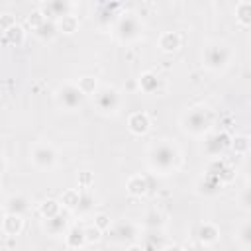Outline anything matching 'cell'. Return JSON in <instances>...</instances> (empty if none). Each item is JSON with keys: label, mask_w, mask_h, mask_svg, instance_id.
I'll return each instance as SVG.
<instances>
[{"label": "cell", "mask_w": 251, "mask_h": 251, "mask_svg": "<svg viewBox=\"0 0 251 251\" xmlns=\"http://www.w3.org/2000/svg\"><path fill=\"white\" fill-rule=\"evenodd\" d=\"M241 204H243V208H249V206H251V198H249V188H245V190H243V198H241Z\"/></svg>", "instance_id": "ab89813d"}, {"label": "cell", "mask_w": 251, "mask_h": 251, "mask_svg": "<svg viewBox=\"0 0 251 251\" xmlns=\"http://www.w3.org/2000/svg\"><path fill=\"white\" fill-rule=\"evenodd\" d=\"M2 33H4V41H6L8 45L20 47V45L25 41V31H24V27H22V25H18V24L10 25V27H8V29H4Z\"/></svg>", "instance_id": "603a6c76"}, {"label": "cell", "mask_w": 251, "mask_h": 251, "mask_svg": "<svg viewBox=\"0 0 251 251\" xmlns=\"http://www.w3.org/2000/svg\"><path fill=\"white\" fill-rule=\"evenodd\" d=\"M4 212L8 214H18V216H24L29 212V198L24 196V194H12L6 204H4Z\"/></svg>", "instance_id": "4fadbf2b"}, {"label": "cell", "mask_w": 251, "mask_h": 251, "mask_svg": "<svg viewBox=\"0 0 251 251\" xmlns=\"http://www.w3.org/2000/svg\"><path fill=\"white\" fill-rule=\"evenodd\" d=\"M141 29H143V25L135 14H120V18L114 24V33L124 43L135 41L141 35Z\"/></svg>", "instance_id": "277c9868"}, {"label": "cell", "mask_w": 251, "mask_h": 251, "mask_svg": "<svg viewBox=\"0 0 251 251\" xmlns=\"http://www.w3.org/2000/svg\"><path fill=\"white\" fill-rule=\"evenodd\" d=\"M231 137L227 135V131H208L204 137V153L210 157H220L227 147H229Z\"/></svg>", "instance_id": "ba28073f"}, {"label": "cell", "mask_w": 251, "mask_h": 251, "mask_svg": "<svg viewBox=\"0 0 251 251\" xmlns=\"http://www.w3.org/2000/svg\"><path fill=\"white\" fill-rule=\"evenodd\" d=\"M43 20H47V18L43 16V12H41V10H35V12H31V14L27 16V24L31 25V29H35Z\"/></svg>", "instance_id": "8d00e7d4"}, {"label": "cell", "mask_w": 251, "mask_h": 251, "mask_svg": "<svg viewBox=\"0 0 251 251\" xmlns=\"http://www.w3.org/2000/svg\"><path fill=\"white\" fill-rule=\"evenodd\" d=\"M214 116L208 106H194L182 116V129L190 135H206L212 127Z\"/></svg>", "instance_id": "7a4b0ae2"}, {"label": "cell", "mask_w": 251, "mask_h": 251, "mask_svg": "<svg viewBox=\"0 0 251 251\" xmlns=\"http://www.w3.org/2000/svg\"><path fill=\"white\" fill-rule=\"evenodd\" d=\"M196 237L202 245H214L220 239V227L212 222H204V224H200V227L196 231Z\"/></svg>", "instance_id": "9a60e30c"}, {"label": "cell", "mask_w": 251, "mask_h": 251, "mask_svg": "<svg viewBox=\"0 0 251 251\" xmlns=\"http://www.w3.org/2000/svg\"><path fill=\"white\" fill-rule=\"evenodd\" d=\"M235 20L239 25L243 27H249L251 25V4L247 0H241L237 6H235Z\"/></svg>", "instance_id": "484cf974"}, {"label": "cell", "mask_w": 251, "mask_h": 251, "mask_svg": "<svg viewBox=\"0 0 251 251\" xmlns=\"http://www.w3.org/2000/svg\"><path fill=\"white\" fill-rule=\"evenodd\" d=\"M59 212H61V202L55 200V198H47V200H43V202L39 204V214H41V218H51V216H55V214H59Z\"/></svg>", "instance_id": "4dcf8cb0"}, {"label": "cell", "mask_w": 251, "mask_h": 251, "mask_svg": "<svg viewBox=\"0 0 251 251\" xmlns=\"http://www.w3.org/2000/svg\"><path fill=\"white\" fill-rule=\"evenodd\" d=\"M78 196H80V190L76 188H67L63 194H61V208L63 210H71L75 212L76 210V204H78Z\"/></svg>", "instance_id": "4316f807"}, {"label": "cell", "mask_w": 251, "mask_h": 251, "mask_svg": "<svg viewBox=\"0 0 251 251\" xmlns=\"http://www.w3.org/2000/svg\"><path fill=\"white\" fill-rule=\"evenodd\" d=\"M231 61V49L229 45L222 43V41H212L204 47V55H202V65L208 71H224Z\"/></svg>", "instance_id": "3957f363"}, {"label": "cell", "mask_w": 251, "mask_h": 251, "mask_svg": "<svg viewBox=\"0 0 251 251\" xmlns=\"http://www.w3.org/2000/svg\"><path fill=\"white\" fill-rule=\"evenodd\" d=\"M94 102H96V108L102 112V114H116L122 106V96L116 88L112 86H102L96 90L94 94Z\"/></svg>", "instance_id": "8992f818"}, {"label": "cell", "mask_w": 251, "mask_h": 251, "mask_svg": "<svg viewBox=\"0 0 251 251\" xmlns=\"http://www.w3.org/2000/svg\"><path fill=\"white\" fill-rule=\"evenodd\" d=\"M143 226H145V229H163L165 216L161 212H157V210H149L143 216Z\"/></svg>", "instance_id": "83f0119b"}, {"label": "cell", "mask_w": 251, "mask_h": 251, "mask_svg": "<svg viewBox=\"0 0 251 251\" xmlns=\"http://www.w3.org/2000/svg\"><path fill=\"white\" fill-rule=\"evenodd\" d=\"M126 190H127L129 196H137V198H141V196H145L147 190H149V180H147L143 175H133V176L127 178V182H126Z\"/></svg>", "instance_id": "ac0fdd59"}, {"label": "cell", "mask_w": 251, "mask_h": 251, "mask_svg": "<svg viewBox=\"0 0 251 251\" xmlns=\"http://www.w3.org/2000/svg\"><path fill=\"white\" fill-rule=\"evenodd\" d=\"M33 33H35L39 39H43V41H51V39H55L57 33H59L57 22H55V20H43V22L33 29Z\"/></svg>", "instance_id": "7402d4cb"}, {"label": "cell", "mask_w": 251, "mask_h": 251, "mask_svg": "<svg viewBox=\"0 0 251 251\" xmlns=\"http://www.w3.org/2000/svg\"><path fill=\"white\" fill-rule=\"evenodd\" d=\"M206 173L218 176L224 184H227V182H231V180L235 178V171H233V167H231L229 163H226L222 157H212V161L208 163Z\"/></svg>", "instance_id": "9c48e42d"}, {"label": "cell", "mask_w": 251, "mask_h": 251, "mask_svg": "<svg viewBox=\"0 0 251 251\" xmlns=\"http://www.w3.org/2000/svg\"><path fill=\"white\" fill-rule=\"evenodd\" d=\"M24 216H18V214H4V218H2V233L4 235H8V237H16V235H20V231L24 229V220H22Z\"/></svg>", "instance_id": "5bb4252c"}, {"label": "cell", "mask_w": 251, "mask_h": 251, "mask_svg": "<svg viewBox=\"0 0 251 251\" xmlns=\"http://www.w3.org/2000/svg\"><path fill=\"white\" fill-rule=\"evenodd\" d=\"M235 241L239 243L241 249H249L251 247V222H243L237 235H235Z\"/></svg>", "instance_id": "1f68e13d"}, {"label": "cell", "mask_w": 251, "mask_h": 251, "mask_svg": "<svg viewBox=\"0 0 251 251\" xmlns=\"http://www.w3.org/2000/svg\"><path fill=\"white\" fill-rule=\"evenodd\" d=\"M147 161H149V167L161 175H167L171 171L176 169L178 161H180V153L176 149L175 143L163 139L159 143H155L151 149H149V155H147Z\"/></svg>", "instance_id": "6da1fadb"}, {"label": "cell", "mask_w": 251, "mask_h": 251, "mask_svg": "<svg viewBox=\"0 0 251 251\" xmlns=\"http://www.w3.org/2000/svg\"><path fill=\"white\" fill-rule=\"evenodd\" d=\"M100 237H102V231H100L94 224L88 226V227H84V239H86V245H88V243H98Z\"/></svg>", "instance_id": "d590c367"}, {"label": "cell", "mask_w": 251, "mask_h": 251, "mask_svg": "<svg viewBox=\"0 0 251 251\" xmlns=\"http://www.w3.org/2000/svg\"><path fill=\"white\" fill-rule=\"evenodd\" d=\"M69 2H71V4H75V2H82V0H69Z\"/></svg>", "instance_id": "b9f144b4"}, {"label": "cell", "mask_w": 251, "mask_h": 251, "mask_svg": "<svg viewBox=\"0 0 251 251\" xmlns=\"http://www.w3.org/2000/svg\"><path fill=\"white\" fill-rule=\"evenodd\" d=\"M141 247L143 249H163V247H167V243L163 241L161 229H147Z\"/></svg>", "instance_id": "cb8c5ba5"}, {"label": "cell", "mask_w": 251, "mask_h": 251, "mask_svg": "<svg viewBox=\"0 0 251 251\" xmlns=\"http://www.w3.org/2000/svg\"><path fill=\"white\" fill-rule=\"evenodd\" d=\"M137 84H139V90H141L143 94H155V92L159 90L161 80H159V76H157L155 73L145 71V73H141V75H139Z\"/></svg>", "instance_id": "ffe728a7"}, {"label": "cell", "mask_w": 251, "mask_h": 251, "mask_svg": "<svg viewBox=\"0 0 251 251\" xmlns=\"http://www.w3.org/2000/svg\"><path fill=\"white\" fill-rule=\"evenodd\" d=\"M16 24V18L14 16H10V14H2L0 16V29L4 31V29H8L10 25H14Z\"/></svg>", "instance_id": "f35d334b"}, {"label": "cell", "mask_w": 251, "mask_h": 251, "mask_svg": "<svg viewBox=\"0 0 251 251\" xmlns=\"http://www.w3.org/2000/svg\"><path fill=\"white\" fill-rule=\"evenodd\" d=\"M55 98H57V104H59L63 110H69V112H71V110L80 108L86 96L80 92V88H78L75 82H65L63 86L57 88Z\"/></svg>", "instance_id": "5b68a950"}, {"label": "cell", "mask_w": 251, "mask_h": 251, "mask_svg": "<svg viewBox=\"0 0 251 251\" xmlns=\"http://www.w3.org/2000/svg\"><path fill=\"white\" fill-rule=\"evenodd\" d=\"M222 186H224V182L218 176L208 175V173L198 180V192H202V194H216L222 190Z\"/></svg>", "instance_id": "44dd1931"}, {"label": "cell", "mask_w": 251, "mask_h": 251, "mask_svg": "<svg viewBox=\"0 0 251 251\" xmlns=\"http://www.w3.org/2000/svg\"><path fill=\"white\" fill-rule=\"evenodd\" d=\"M78 27H80L78 18H76V16H73V14H67V16H63V18H59V20H57V29H59V33L73 35V33H76V31H78Z\"/></svg>", "instance_id": "d4e9b609"}, {"label": "cell", "mask_w": 251, "mask_h": 251, "mask_svg": "<svg viewBox=\"0 0 251 251\" xmlns=\"http://www.w3.org/2000/svg\"><path fill=\"white\" fill-rule=\"evenodd\" d=\"M92 224H94L102 233H104V231H108V229L112 227V220H110V216H108V214H96Z\"/></svg>", "instance_id": "e575fe53"}, {"label": "cell", "mask_w": 251, "mask_h": 251, "mask_svg": "<svg viewBox=\"0 0 251 251\" xmlns=\"http://www.w3.org/2000/svg\"><path fill=\"white\" fill-rule=\"evenodd\" d=\"M229 147H231L237 155H247V153H249V137H247V135H235V137H231Z\"/></svg>", "instance_id": "836d02e7"}, {"label": "cell", "mask_w": 251, "mask_h": 251, "mask_svg": "<svg viewBox=\"0 0 251 251\" xmlns=\"http://www.w3.org/2000/svg\"><path fill=\"white\" fill-rule=\"evenodd\" d=\"M76 86L80 88V92H82L84 96L96 94V90H98V82H96L94 76H80L78 82H76Z\"/></svg>", "instance_id": "d6a6232c"}, {"label": "cell", "mask_w": 251, "mask_h": 251, "mask_svg": "<svg viewBox=\"0 0 251 251\" xmlns=\"http://www.w3.org/2000/svg\"><path fill=\"white\" fill-rule=\"evenodd\" d=\"M92 182H94V178H92V175H90L88 171H84V173H80V175H78V186H80V188L90 190Z\"/></svg>", "instance_id": "74e56055"}, {"label": "cell", "mask_w": 251, "mask_h": 251, "mask_svg": "<svg viewBox=\"0 0 251 251\" xmlns=\"http://www.w3.org/2000/svg\"><path fill=\"white\" fill-rule=\"evenodd\" d=\"M71 8H73V4L69 0H47L41 12H43V16L47 20H55L57 22L59 18L71 14Z\"/></svg>", "instance_id": "8fae6325"}, {"label": "cell", "mask_w": 251, "mask_h": 251, "mask_svg": "<svg viewBox=\"0 0 251 251\" xmlns=\"http://www.w3.org/2000/svg\"><path fill=\"white\" fill-rule=\"evenodd\" d=\"M157 45L163 53H173L180 47V35L176 31H163L157 39Z\"/></svg>", "instance_id": "d6986e66"}, {"label": "cell", "mask_w": 251, "mask_h": 251, "mask_svg": "<svg viewBox=\"0 0 251 251\" xmlns=\"http://www.w3.org/2000/svg\"><path fill=\"white\" fill-rule=\"evenodd\" d=\"M108 231H112V235L118 239V241H124L127 245V241L135 239L137 235V227L131 224V222H118L114 227H110Z\"/></svg>", "instance_id": "2e32d148"}, {"label": "cell", "mask_w": 251, "mask_h": 251, "mask_svg": "<svg viewBox=\"0 0 251 251\" xmlns=\"http://www.w3.org/2000/svg\"><path fill=\"white\" fill-rule=\"evenodd\" d=\"M65 245L69 249H82L86 245L84 227H80V226H69L67 231H65Z\"/></svg>", "instance_id": "e0dca14e"}, {"label": "cell", "mask_w": 251, "mask_h": 251, "mask_svg": "<svg viewBox=\"0 0 251 251\" xmlns=\"http://www.w3.org/2000/svg\"><path fill=\"white\" fill-rule=\"evenodd\" d=\"M151 127V120L145 112H133L129 114L127 118V129L133 133V135H145Z\"/></svg>", "instance_id": "7c38bea8"}, {"label": "cell", "mask_w": 251, "mask_h": 251, "mask_svg": "<svg viewBox=\"0 0 251 251\" xmlns=\"http://www.w3.org/2000/svg\"><path fill=\"white\" fill-rule=\"evenodd\" d=\"M67 227H69V216H67L63 210H61L59 214L51 216V218H43V231H45L47 235H53V237L65 235Z\"/></svg>", "instance_id": "30bf717a"}, {"label": "cell", "mask_w": 251, "mask_h": 251, "mask_svg": "<svg viewBox=\"0 0 251 251\" xmlns=\"http://www.w3.org/2000/svg\"><path fill=\"white\" fill-rule=\"evenodd\" d=\"M4 171H6V161H4V157H2V153H0V176H2Z\"/></svg>", "instance_id": "60d3db41"}, {"label": "cell", "mask_w": 251, "mask_h": 251, "mask_svg": "<svg viewBox=\"0 0 251 251\" xmlns=\"http://www.w3.org/2000/svg\"><path fill=\"white\" fill-rule=\"evenodd\" d=\"M94 208V196L90 194V190L86 188H80V196H78V204H76V210L75 212H80V214H86Z\"/></svg>", "instance_id": "f546056e"}, {"label": "cell", "mask_w": 251, "mask_h": 251, "mask_svg": "<svg viewBox=\"0 0 251 251\" xmlns=\"http://www.w3.org/2000/svg\"><path fill=\"white\" fill-rule=\"evenodd\" d=\"M118 4H104L100 10H98V14H96V20H98V24H102V25H106V24H110V22H114L116 20V16H118Z\"/></svg>", "instance_id": "f1b7e54d"}, {"label": "cell", "mask_w": 251, "mask_h": 251, "mask_svg": "<svg viewBox=\"0 0 251 251\" xmlns=\"http://www.w3.org/2000/svg\"><path fill=\"white\" fill-rule=\"evenodd\" d=\"M31 163L41 171H49L57 163V151L49 143H37L31 149Z\"/></svg>", "instance_id": "52a82bcc"}, {"label": "cell", "mask_w": 251, "mask_h": 251, "mask_svg": "<svg viewBox=\"0 0 251 251\" xmlns=\"http://www.w3.org/2000/svg\"><path fill=\"white\" fill-rule=\"evenodd\" d=\"M0 194H2V184H0Z\"/></svg>", "instance_id": "7bdbcfd3"}]
</instances>
